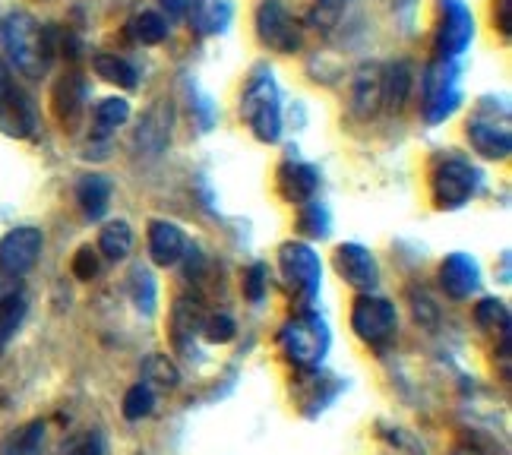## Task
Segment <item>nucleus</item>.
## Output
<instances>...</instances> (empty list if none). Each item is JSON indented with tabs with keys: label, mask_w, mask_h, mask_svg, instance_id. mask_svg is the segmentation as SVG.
<instances>
[{
	"label": "nucleus",
	"mask_w": 512,
	"mask_h": 455,
	"mask_svg": "<svg viewBox=\"0 0 512 455\" xmlns=\"http://www.w3.org/2000/svg\"><path fill=\"white\" fill-rule=\"evenodd\" d=\"M4 45H7L13 67L29 79H38L51 67L54 42H51L48 29L38 26L29 13H13L7 19L4 23Z\"/></svg>",
	"instance_id": "f03ea898"
},
{
	"label": "nucleus",
	"mask_w": 512,
	"mask_h": 455,
	"mask_svg": "<svg viewBox=\"0 0 512 455\" xmlns=\"http://www.w3.org/2000/svg\"><path fill=\"white\" fill-rule=\"evenodd\" d=\"M440 285L452 301H465L481 285V266L468 253H449L440 263Z\"/></svg>",
	"instance_id": "4468645a"
},
{
	"label": "nucleus",
	"mask_w": 512,
	"mask_h": 455,
	"mask_svg": "<svg viewBox=\"0 0 512 455\" xmlns=\"http://www.w3.org/2000/svg\"><path fill=\"white\" fill-rule=\"evenodd\" d=\"M149 256L155 266H177L187 256V237L174 222L155 219L149 225Z\"/></svg>",
	"instance_id": "dca6fc26"
},
{
	"label": "nucleus",
	"mask_w": 512,
	"mask_h": 455,
	"mask_svg": "<svg viewBox=\"0 0 512 455\" xmlns=\"http://www.w3.org/2000/svg\"><path fill=\"white\" fill-rule=\"evenodd\" d=\"M130 298L140 313H146V316L155 313V304H159V285H155L152 272L146 266H136L130 272Z\"/></svg>",
	"instance_id": "cd10ccee"
},
{
	"label": "nucleus",
	"mask_w": 512,
	"mask_h": 455,
	"mask_svg": "<svg viewBox=\"0 0 512 455\" xmlns=\"http://www.w3.org/2000/svg\"><path fill=\"white\" fill-rule=\"evenodd\" d=\"M42 247H45V237L32 225L7 231L4 237H0V272L16 275V279L19 275H26L38 263Z\"/></svg>",
	"instance_id": "ddd939ff"
},
{
	"label": "nucleus",
	"mask_w": 512,
	"mask_h": 455,
	"mask_svg": "<svg viewBox=\"0 0 512 455\" xmlns=\"http://www.w3.org/2000/svg\"><path fill=\"white\" fill-rule=\"evenodd\" d=\"M396 4H399V7H405V10H411V7L418 4V0H396Z\"/></svg>",
	"instance_id": "37998d69"
},
{
	"label": "nucleus",
	"mask_w": 512,
	"mask_h": 455,
	"mask_svg": "<svg viewBox=\"0 0 512 455\" xmlns=\"http://www.w3.org/2000/svg\"><path fill=\"white\" fill-rule=\"evenodd\" d=\"M317 190H320V171L313 165L288 158V162L279 168V193H282V200H288L291 206L310 203L313 196H317Z\"/></svg>",
	"instance_id": "2eb2a0df"
},
{
	"label": "nucleus",
	"mask_w": 512,
	"mask_h": 455,
	"mask_svg": "<svg viewBox=\"0 0 512 455\" xmlns=\"http://www.w3.org/2000/svg\"><path fill=\"white\" fill-rule=\"evenodd\" d=\"M332 266H336L339 279L361 294H373L380 285V263L367 247L361 244H339L332 253Z\"/></svg>",
	"instance_id": "f8f14e48"
},
{
	"label": "nucleus",
	"mask_w": 512,
	"mask_h": 455,
	"mask_svg": "<svg viewBox=\"0 0 512 455\" xmlns=\"http://www.w3.org/2000/svg\"><path fill=\"white\" fill-rule=\"evenodd\" d=\"M121 411H124L127 421H143V418H149V414L155 411V389H149L146 383L130 386L127 395H124V408Z\"/></svg>",
	"instance_id": "7c9ffc66"
},
{
	"label": "nucleus",
	"mask_w": 512,
	"mask_h": 455,
	"mask_svg": "<svg viewBox=\"0 0 512 455\" xmlns=\"http://www.w3.org/2000/svg\"><path fill=\"white\" fill-rule=\"evenodd\" d=\"M471 42H475V16L462 0H443L437 35H433L437 61H459Z\"/></svg>",
	"instance_id": "1a4fd4ad"
},
{
	"label": "nucleus",
	"mask_w": 512,
	"mask_h": 455,
	"mask_svg": "<svg viewBox=\"0 0 512 455\" xmlns=\"http://www.w3.org/2000/svg\"><path fill=\"white\" fill-rule=\"evenodd\" d=\"M19 294H23V282H19L16 275H7V272H0V301L19 298Z\"/></svg>",
	"instance_id": "79ce46f5"
},
{
	"label": "nucleus",
	"mask_w": 512,
	"mask_h": 455,
	"mask_svg": "<svg viewBox=\"0 0 512 455\" xmlns=\"http://www.w3.org/2000/svg\"><path fill=\"white\" fill-rule=\"evenodd\" d=\"M459 61H433L424 67L421 95H424V117L427 124H443L459 111L462 89H459Z\"/></svg>",
	"instance_id": "39448f33"
},
{
	"label": "nucleus",
	"mask_w": 512,
	"mask_h": 455,
	"mask_svg": "<svg viewBox=\"0 0 512 455\" xmlns=\"http://www.w3.org/2000/svg\"><path fill=\"white\" fill-rule=\"evenodd\" d=\"M279 275L291 294V301L304 310H310V304L317 301L320 294V282H323V263L320 256L313 253L310 244L304 241H288L279 247Z\"/></svg>",
	"instance_id": "20e7f679"
},
{
	"label": "nucleus",
	"mask_w": 512,
	"mask_h": 455,
	"mask_svg": "<svg viewBox=\"0 0 512 455\" xmlns=\"http://www.w3.org/2000/svg\"><path fill=\"white\" fill-rule=\"evenodd\" d=\"M206 4V0H162V7L171 13V16H193L196 10H200Z\"/></svg>",
	"instance_id": "ea45409f"
},
{
	"label": "nucleus",
	"mask_w": 512,
	"mask_h": 455,
	"mask_svg": "<svg viewBox=\"0 0 512 455\" xmlns=\"http://www.w3.org/2000/svg\"><path fill=\"white\" fill-rule=\"evenodd\" d=\"M231 16H234V7L228 0H206V4L190 16V26L200 35H219L228 29Z\"/></svg>",
	"instance_id": "a878e982"
},
{
	"label": "nucleus",
	"mask_w": 512,
	"mask_h": 455,
	"mask_svg": "<svg viewBox=\"0 0 512 455\" xmlns=\"http://www.w3.org/2000/svg\"><path fill=\"white\" fill-rule=\"evenodd\" d=\"M399 316L396 307L386 298H377V294H361L351 307V329L361 342L367 345H386L392 335H396Z\"/></svg>",
	"instance_id": "9b49d317"
},
{
	"label": "nucleus",
	"mask_w": 512,
	"mask_h": 455,
	"mask_svg": "<svg viewBox=\"0 0 512 455\" xmlns=\"http://www.w3.org/2000/svg\"><path fill=\"white\" fill-rule=\"evenodd\" d=\"M168 136H171V108L162 102L149 108L140 127H136V149L146 155H159L168 146Z\"/></svg>",
	"instance_id": "6ab92c4d"
},
{
	"label": "nucleus",
	"mask_w": 512,
	"mask_h": 455,
	"mask_svg": "<svg viewBox=\"0 0 512 455\" xmlns=\"http://www.w3.org/2000/svg\"><path fill=\"white\" fill-rule=\"evenodd\" d=\"M130 121V102L121 95L102 98L92 108V140H108L111 133H117Z\"/></svg>",
	"instance_id": "412c9836"
},
{
	"label": "nucleus",
	"mask_w": 512,
	"mask_h": 455,
	"mask_svg": "<svg viewBox=\"0 0 512 455\" xmlns=\"http://www.w3.org/2000/svg\"><path fill=\"white\" fill-rule=\"evenodd\" d=\"M51 108H54V117L61 124L73 127L76 121H80V114L86 111V83L83 76L76 73H67L57 79V86L51 92Z\"/></svg>",
	"instance_id": "a211bd4d"
},
{
	"label": "nucleus",
	"mask_w": 512,
	"mask_h": 455,
	"mask_svg": "<svg viewBox=\"0 0 512 455\" xmlns=\"http://www.w3.org/2000/svg\"><path fill=\"white\" fill-rule=\"evenodd\" d=\"M26 320V298L19 294V298H10V301H0V348H4L16 329L23 326Z\"/></svg>",
	"instance_id": "473e14b6"
},
{
	"label": "nucleus",
	"mask_w": 512,
	"mask_h": 455,
	"mask_svg": "<svg viewBox=\"0 0 512 455\" xmlns=\"http://www.w3.org/2000/svg\"><path fill=\"white\" fill-rule=\"evenodd\" d=\"M61 455H105V443H102V437H98L95 430H86V433H76V437H70L61 446Z\"/></svg>",
	"instance_id": "c9c22d12"
},
{
	"label": "nucleus",
	"mask_w": 512,
	"mask_h": 455,
	"mask_svg": "<svg viewBox=\"0 0 512 455\" xmlns=\"http://www.w3.org/2000/svg\"><path fill=\"white\" fill-rule=\"evenodd\" d=\"M465 136L471 149L484 158H509L512 152V133H509V111H503L497 117V102H490L484 98V105L468 117V127H465Z\"/></svg>",
	"instance_id": "0eeeda50"
},
{
	"label": "nucleus",
	"mask_w": 512,
	"mask_h": 455,
	"mask_svg": "<svg viewBox=\"0 0 512 455\" xmlns=\"http://www.w3.org/2000/svg\"><path fill=\"white\" fill-rule=\"evenodd\" d=\"M73 275L80 282L95 279V275H98V250H92V247L76 250V256H73Z\"/></svg>",
	"instance_id": "4c0bfd02"
},
{
	"label": "nucleus",
	"mask_w": 512,
	"mask_h": 455,
	"mask_svg": "<svg viewBox=\"0 0 512 455\" xmlns=\"http://www.w3.org/2000/svg\"><path fill=\"white\" fill-rule=\"evenodd\" d=\"M200 332H203V339H206V342H212V345H225V342L234 339V335H238V326H234L231 316L219 313V316H206Z\"/></svg>",
	"instance_id": "f704fd0d"
},
{
	"label": "nucleus",
	"mask_w": 512,
	"mask_h": 455,
	"mask_svg": "<svg viewBox=\"0 0 512 455\" xmlns=\"http://www.w3.org/2000/svg\"><path fill=\"white\" fill-rule=\"evenodd\" d=\"M345 4H348V0H317V7H313V23H332V19H336L342 10H345Z\"/></svg>",
	"instance_id": "58836bf2"
},
{
	"label": "nucleus",
	"mask_w": 512,
	"mask_h": 455,
	"mask_svg": "<svg viewBox=\"0 0 512 455\" xmlns=\"http://www.w3.org/2000/svg\"><path fill=\"white\" fill-rule=\"evenodd\" d=\"M38 130V114L32 98L16 86L13 70L0 57V133L13 136V140H29Z\"/></svg>",
	"instance_id": "6e6552de"
},
{
	"label": "nucleus",
	"mask_w": 512,
	"mask_h": 455,
	"mask_svg": "<svg viewBox=\"0 0 512 455\" xmlns=\"http://www.w3.org/2000/svg\"><path fill=\"white\" fill-rule=\"evenodd\" d=\"M143 383L149 389H174L177 386V367L165 358V354H152V358L146 361L143 367Z\"/></svg>",
	"instance_id": "2f4dec72"
},
{
	"label": "nucleus",
	"mask_w": 512,
	"mask_h": 455,
	"mask_svg": "<svg viewBox=\"0 0 512 455\" xmlns=\"http://www.w3.org/2000/svg\"><path fill=\"white\" fill-rule=\"evenodd\" d=\"M111 181L105 174H86L76 184V203H80L83 215L89 222H98L111 206Z\"/></svg>",
	"instance_id": "aec40b11"
},
{
	"label": "nucleus",
	"mask_w": 512,
	"mask_h": 455,
	"mask_svg": "<svg viewBox=\"0 0 512 455\" xmlns=\"http://www.w3.org/2000/svg\"><path fill=\"white\" fill-rule=\"evenodd\" d=\"M494 23L503 35L512 29V0H494Z\"/></svg>",
	"instance_id": "a19ab883"
},
{
	"label": "nucleus",
	"mask_w": 512,
	"mask_h": 455,
	"mask_svg": "<svg viewBox=\"0 0 512 455\" xmlns=\"http://www.w3.org/2000/svg\"><path fill=\"white\" fill-rule=\"evenodd\" d=\"M475 320L478 326L484 329H500V332H509V307L497 298H484L478 307H475Z\"/></svg>",
	"instance_id": "72a5a7b5"
},
{
	"label": "nucleus",
	"mask_w": 512,
	"mask_h": 455,
	"mask_svg": "<svg viewBox=\"0 0 512 455\" xmlns=\"http://www.w3.org/2000/svg\"><path fill=\"white\" fill-rule=\"evenodd\" d=\"M298 231L304 237H313V241H323V237H329V231H332L329 209L323 203H317V200L298 206Z\"/></svg>",
	"instance_id": "c85d7f7f"
},
{
	"label": "nucleus",
	"mask_w": 512,
	"mask_h": 455,
	"mask_svg": "<svg viewBox=\"0 0 512 455\" xmlns=\"http://www.w3.org/2000/svg\"><path fill=\"white\" fill-rule=\"evenodd\" d=\"M266 266L263 263H253L247 272H244V298L250 301V304H260L263 298H266V285H269V279H266Z\"/></svg>",
	"instance_id": "e433bc0d"
},
{
	"label": "nucleus",
	"mask_w": 512,
	"mask_h": 455,
	"mask_svg": "<svg viewBox=\"0 0 512 455\" xmlns=\"http://www.w3.org/2000/svg\"><path fill=\"white\" fill-rule=\"evenodd\" d=\"M253 29H256V38H260V45L269 51L294 54L304 45L301 23L279 4V0H263L260 10L253 16Z\"/></svg>",
	"instance_id": "9d476101"
},
{
	"label": "nucleus",
	"mask_w": 512,
	"mask_h": 455,
	"mask_svg": "<svg viewBox=\"0 0 512 455\" xmlns=\"http://www.w3.org/2000/svg\"><path fill=\"white\" fill-rule=\"evenodd\" d=\"M481 187V171L462 158H446V162L430 177V196L433 206L443 212H456L471 203V196Z\"/></svg>",
	"instance_id": "423d86ee"
},
{
	"label": "nucleus",
	"mask_w": 512,
	"mask_h": 455,
	"mask_svg": "<svg viewBox=\"0 0 512 455\" xmlns=\"http://www.w3.org/2000/svg\"><path fill=\"white\" fill-rule=\"evenodd\" d=\"M203 307L200 301H193V298H177L174 301V310H171V332H174V342L177 345H187L193 335H200L203 329Z\"/></svg>",
	"instance_id": "4be33fe9"
},
{
	"label": "nucleus",
	"mask_w": 512,
	"mask_h": 455,
	"mask_svg": "<svg viewBox=\"0 0 512 455\" xmlns=\"http://www.w3.org/2000/svg\"><path fill=\"white\" fill-rule=\"evenodd\" d=\"M98 253H102L108 263H124L133 253V228L124 219L108 222L98 231Z\"/></svg>",
	"instance_id": "5701e85b"
},
{
	"label": "nucleus",
	"mask_w": 512,
	"mask_h": 455,
	"mask_svg": "<svg viewBox=\"0 0 512 455\" xmlns=\"http://www.w3.org/2000/svg\"><path fill=\"white\" fill-rule=\"evenodd\" d=\"M130 35L140 45H162L168 38V19L155 10H143L130 19Z\"/></svg>",
	"instance_id": "bb28decb"
},
{
	"label": "nucleus",
	"mask_w": 512,
	"mask_h": 455,
	"mask_svg": "<svg viewBox=\"0 0 512 455\" xmlns=\"http://www.w3.org/2000/svg\"><path fill=\"white\" fill-rule=\"evenodd\" d=\"M329 345H332V335H329L326 320L317 313H310V310L294 313L291 320H285L279 329L282 354L301 370H317L329 354Z\"/></svg>",
	"instance_id": "7ed1b4c3"
},
{
	"label": "nucleus",
	"mask_w": 512,
	"mask_h": 455,
	"mask_svg": "<svg viewBox=\"0 0 512 455\" xmlns=\"http://www.w3.org/2000/svg\"><path fill=\"white\" fill-rule=\"evenodd\" d=\"M241 121L260 143H279L282 140V92L275 83L272 70L260 67L241 92Z\"/></svg>",
	"instance_id": "f257e3e1"
},
{
	"label": "nucleus",
	"mask_w": 512,
	"mask_h": 455,
	"mask_svg": "<svg viewBox=\"0 0 512 455\" xmlns=\"http://www.w3.org/2000/svg\"><path fill=\"white\" fill-rule=\"evenodd\" d=\"M92 67L95 73L105 79L111 86H121V89H136L140 86V73L136 67L127 61V57H117V54H95L92 57Z\"/></svg>",
	"instance_id": "393cba45"
},
{
	"label": "nucleus",
	"mask_w": 512,
	"mask_h": 455,
	"mask_svg": "<svg viewBox=\"0 0 512 455\" xmlns=\"http://www.w3.org/2000/svg\"><path fill=\"white\" fill-rule=\"evenodd\" d=\"M42 449H45V424L32 421L13 433L4 443V449H0V455H42Z\"/></svg>",
	"instance_id": "c756f323"
},
{
	"label": "nucleus",
	"mask_w": 512,
	"mask_h": 455,
	"mask_svg": "<svg viewBox=\"0 0 512 455\" xmlns=\"http://www.w3.org/2000/svg\"><path fill=\"white\" fill-rule=\"evenodd\" d=\"M351 114L367 121L383 108V73L377 67H361L351 79Z\"/></svg>",
	"instance_id": "f3484780"
},
{
	"label": "nucleus",
	"mask_w": 512,
	"mask_h": 455,
	"mask_svg": "<svg viewBox=\"0 0 512 455\" xmlns=\"http://www.w3.org/2000/svg\"><path fill=\"white\" fill-rule=\"evenodd\" d=\"M411 83H415V73H411V64L396 61L386 73H383V105L389 111H402L408 95H411Z\"/></svg>",
	"instance_id": "b1692460"
}]
</instances>
